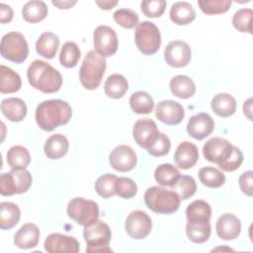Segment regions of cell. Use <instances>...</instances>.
Wrapping results in <instances>:
<instances>
[{
	"mask_svg": "<svg viewBox=\"0 0 253 253\" xmlns=\"http://www.w3.org/2000/svg\"><path fill=\"white\" fill-rule=\"evenodd\" d=\"M205 158L216 163L218 167L226 172L235 171L243 162L242 151L222 137H211L203 146Z\"/></svg>",
	"mask_w": 253,
	"mask_h": 253,
	"instance_id": "6da1fadb",
	"label": "cell"
},
{
	"mask_svg": "<svg viewBox=\"0 0 253 253\" xmlns=\"http://www.w3.org/2000/svg\"><path fill=\"white\" fill-rule=\"evenodd\" d=\"M71 116L72 109L70 105L58 99L43 101L36 110V122L45 131H51L59 126L66 125Z\"/></svg>",
	"mask_w": 253,
	"mask_h": 253,
	"instance_id": "7a4b0ae2",
	"label": "cell"
},
{
	"mask_svg": "<svg viewBox=\"0 0 253 253\" xmlns=\"http://www.w3.org/2000/svg\"><path fill=\"white\" fill-rule=\"evenodd\" d=\"M27 77L32 87L46 94L57 92L62 85L61 74L49 63L40 59L30 64Z\"/></svg>",
	"mask_w": 253,
	"mask_h": 253,
	"instance_id": "3957f363",
	"label": "cell"
},
{
	"mask_svg": "<svg viewBox=\"0 0 253 253\" xmlns=\"http://www.w3.org/2000/svg\"><path fill=\"white\" fill-rule=\"evenodd\" d=\"M106 70V59L95 49L90 50L81 64L79 79L82 86L87 90H94L101 84Z\"/></svg>",
	"mask_w": 253,
	"mask_h": 253,
	"instance_id": "277c9868",
	"label": "cell"
},
{
	"mask_svg": "<svg viewBox=\"0 0 253 253\" xmlns=\"http://www.w3.org/2000/svg\"><path fill=\"white\" fill-rule=\"evenodd\" d=\"M180 201L174 191L159 186L150 187L144 193L146 207L156 213L169 214L176 211L180 207Z\"/></svg>",
	"mask_w": 253,
	"mask_h": 253,
	"instance_id": "5b68a950",
	"label": "cell"
},
{
	"mask_svg": "<svg viewBox=\"0 0 253 253\" xmlns=\"http://www.w3.org/2000/svg\"><path fill=\"white\" fill-rule=\"evenodd\" d=\"M83 236L87 243V252H111L109 243L112 237L109 225L103 221L95 220L84 225Z\"/></svg>",
	"mask_w": 253,
	"mask_h": 253,
	"instance_id": "8992f818",
	"label": "cell"
},
{
	"mask_svg": "<svg viewBox=\"0 0 253 253\" xmlns=\"http://www.w3.org/2000/svg\"><path fill=\"white\" fill-rule=\"evenodd\" d=\"M1 55L15 63H22L29 54V45L25 37L19 32H10L2 37Z\"/></svg>",
	"mask_w": 253,
	"mask_h": 253,
	"instance_id": "52a82bcc",
	"label": "cell"
},
{
	"mask_svg": "<svg viewBox=\"0 0 253 253\" xmlns=\"http://www.w3.org/2000/svg\"><path fill=\"white\" fill-rule=\"evenodd\" d=\"M137 48L146 55L155 53L161 44V35L157 26L149 21L141 22L134 32Z\"/></svg>",
	"mask_w": 253,
	"mask_h": 253,
	"instance_id": "ba28073f",
	"label": "cell"
},
{
	"mask_svg": "<svg viewBox=\"0 0 253 253\" xmlns=\"http://www.w3.org/2000/svg\"><path fill=\"white\" fill-rule=\"evenodd\" d=\"M33 182L31 173L26 169H12L0 176V193L2 196H12L26 193Z\"/></svg>",
	"mask_w": 253,
	"mask_h": 253,
	"instance_id": "9c48e42d",
	"label": "cell"
},
{
	"mask_svg": "<svg viewBox=\"0 0 253 253\" xmlns=\"http://www.w3.org/2000/svg\"><path fill=\"white\" fill-rule=\"evenodd\" d=\"M68 216L80 225L89 224L99 217V207L92 200L74 198L67 205Z\"/></svg>",
	"mask_w": 253,
	"mask_h": 253,
	"instance_id": "30bf717a",
	"label": "cell"
},
{
	"mask_svg": "<svg viewBox=\"0 0 253 253\" xmlns=\"http://www.w3.org/2000/svg\"><path fill=\"white\" fill-rule=\"evenodd\" d=\"M94 47L104 57L112 56L116 53L119 45L118 37L114 29L109 26H99L93 33Z\"/></svg>",
	"mask_w": 253,
	"mask_h": 253,
	"instance_id": "8fae6325",
	"label": "cell"
},
{
	"mask_svg": "<svg viewBox=\"0 0 253 253\" xmlns=\"http://www.w3.org/2000/svg\"><path fill=\"white\" fill-rule=\"evenodd\" d=\"M125 228L131 238L143 239L150 233L152 221L146 212L142 211H133L127 215Z\"/></svg>",
	"mask_w": 253,
	"mask_h": 253,
	"instance_id": "7c38bea8",
	"label": "cell"
},
{
	"mask_svg": "<svg viewBox=\"0 0 253 253\" xmlns=\"http://www.w3.org/2000/svg\"><path fill=\"white\" fill-rule=\"evenodd\" d=\"M191 47L183 41L170 42L164 50V58L172 67H184L191 60Z\"/></svg>",
	"mask_w": 253,
	"mask_h": 253,
	"instance_id": "4fadbf2b",
	"label": "cell"
},
{
	"mask_svg": "<svg viewBox=\"0 0 253 253\" xmlns=\"http://www.w3.org/2000/svg\"><path fill=\"white\" fill-rule=\"evenodd\" d=\"M111 166L119 172H127L132 170L137 162L135 152L127 145L116 146L109 156Z\"/></svg>",
	"mask_w": 253,
	"mask_h": 253,
	"instance_id": "5bb4252c",
	"label": "cell"
},
{
	"mask_svg": "<svg viewBox=\"0 0 253 253\" xmlns=\"http://www.w3.org/2000/svg\"><path fill=\"white\" fill-rule=\"evenodd\" d=\"M155 116L160 122L169 126H174L183 121L185 111L180 103L172 100H164L157 104Z\"/></svg>",
	"mask_w": 253,
	"mask_h": 253,
	"instance_id": "9a60e30c",
	"label": "cell"
},
{
	"mask_svg": "<svg viewBox=\"0 0 253 253\" xmlns=\"http://www.w3.org/2000/svg\"><path fill=\"white\" fill-rule=\"evenodd\" d=\"M214 128L212 118L207 113H199L190 118L187 124V131L195 139L202 140L209 136Z\"/></svg>",
	"mask_w": 253,
	"mask_h": 253,
	"instance_id": "2e32d148",
	"label": "cell"
},
{
	"mask_svg": "<svg viewBox=\"0 0 253 253\" xmlns=\"http://www.w3.org/2000/svg\"><path fill=\"white\" fill-rule=\"evenodd\" d=\"M44 249L49 253H77L79 251V242L72 236L51 233L44 240Z\"/></svg>",
	"mask_w": 253,
	"mask_h": 253,
	"instance_id": "e0dca14e",
	"label": "cell"
},
{
	"mask_svg": "<svg viewBox=\"0 0 253 253\" xmlns=\"http://www.w3.org/2000/svg\"><path fill=\"white\" fill-rule=\"evenodd\" d=\"M158 133L159 130L157 129L155 122L150 119L136 121L132 129V135L135 142L143 148H147L156 138Z\"/></svg>",
	"mask_w": 253,
	"mask_h": 253,
	"instance_id": "ac0fdd59",
	"label": "cell"
},
{
	"mask_svg": "<svg viewBox=\"0 0 253 253\" xmlns=\"http://www.w3.org/2000/svg\"><path fill=\"white\" fill-rule=\"evenodd\" d=\"M217 235L223 240H233L238 237L241 231L240 219L232 213L220 215L215 225Z\"/></svg>",
	"mask_w": 253,
	"mask_h": 253,
	"instance_id": "d6986e66",
	"label": "cell"
},
{
	"mask_svg": "<svg viewBox=\"0 0 253 253\" xmlns=\"http://www.w3.org/2000/svg\"><path fill=\"white\" fill-rule=\"evenodd\" d=\"M199 159L198 147L190 142L183 141L176 148L174 154V160L177 166L181 169H190L197 163Z\"/></svg>",
	"mask_w": 253,
	"mask_h": 253,
	"instance_id": "ffe728a7",
	"label": "cell"
},
{
	"mask_svg": "<svg viewBox=\"0 0 253 253\" xmlns=\"http://www.w3.org/2000/svg\"><path fill=\"white\" fill-rule=\"evenodd\" d=\"M40 239V229L32 222L26 223L15 233L14 243L21 249H30L38 245Z\"/></svg>",
	"mask_w": 253,
	"mask_h": 253,
	"instance_id": "44dd1931",
	"label": "cell"
},
{
	"mask_svg": "<svg viewBox=\"0 0 253 253\" xmlns=\"http://www.w3.org/2000/svg\"><path fill=\"white\" fill-rule=\"evenodd\" d=\"M3 115L11 122H21L27 115V105L20 98H7L1 102Z\"/></svg>",
	"mask_w": 253,
	"mask_h": 253,
	"instance_id": "7402d4cb",
	"label": "cell"
},
{
	"mask_svg": "<svg viewBox=\"0 0 253 253\" xmlns=\"http://www.w3.org/2000/svg\"><path fill=\"white\" fill-rule=\"evenodd\" d=\"M69 143L63 134L56 133L50 135L44 143V153L47 158L55 160L63 157L68 151Z\"/></svg>",
	"mask_w": 253,
	"mask_h": 253,
	"instance_id": "603a6c76",
	"label": "cell"
},
{
	"mask_svg": "<svg viewBox=\"0 0 253 253\" xmlns=\"http://www.w3.org/2000/svg\"><path fill=\"white\" fill-rule=\"evenodd\" d=\"M170 19L171 21L180 26H185L190 24L196 18V12L193 6L186 1L176 2L171 6L170 9Z\"/></svg>",
	"mask_w": 253,
	"mask_h": 253,
	"instance_id": "cb8c5ba5",
	"label": "cell"
},
{
	"mask_svg": "<svg viewBox=\"0 0 253 253\" xmlns=\"http://www.w3.org/2000/svg\"><path fill=\"white\" fill-rule=\"evenodd\" d=\"M59 46V39L58 37L50 32L42 33L36 42V50L37 52L47 59H51L54 57L57 48Z\"/></svg>",
	"mask_w": 253,
	"mask_h": 253,
	"instance_id": "d4e9b609",
	"label": "cell"
},
{
	"mask_svg": "<svg viewBox=\"0 0 253 253\" xmlns=\"http://www.w3.org/2000/svg\"><path fill=\"white\" fill-rule=\"evenodd\" d=\"M211 107L214 114L219 117L227 118L232 116L236 111L235 99L227 93H220L215 95L211 103Z\"/></svg>",
	"mask_w": 253,
	"mask_h": 253,
	"instance_id": "484cf974",
	"label": "cell"
},
{
	"mask_svg": "<svg viewBox=\"0 0 253 253\" xmlns=\"http://www.w3.org/2000/svg\"><path fill=\"white\" fill-rule=\"evenodd\" d=\"M172 94L181 99H188L196 92L194 81L187 75H176L170 80Z\"/></svg>",
	"mask_w": 253,
	"mask_h": 253,
	"instance_id": "4316f807",
	"label": "cell"
},
{
	"mask_svg": "<svg viewBox=\"0 0 253 253\" xmlns=\"http://www.w3.org/2000/svg\"><path fill=\"white\" fill-rule=\"evenodd\" d=\"M21 211L19 207L11 202L0 204V227L3 230L11 229L20 220Z\"/></svg>",
	"mask_w": 253,
	"mask_h": 253,
	"instance_id": "83f0119b",
	"label": "cell"
},
{
	"mask_svg": "<svg viewBox=\"0 0 253 253\" xmlns=\"http://www.w3.org/2000/svg\"><path fill=\"white\" fill-rule=\"evenodd\" d=\"M22 80L20 75L10 67H0V92L3 94L14 93L20 90Z\"/></svg>",
	"mask_w": 253,
	"mask_h": 253,
	"instance_id": "f1b7e54d",
	"label": "cell"
},
{
	"mask_svg": "<svg viewBox=\"0 0 253 253\" xmlns=\"http://www.w3.org/2000/svg\"><path fill=\"white\" fill-rule=\"evenodd\" d=\"M128 89L127 80L121 74L110 75L104 84V90L108 97L113 99H121Z\"/></svg>",
	"mask_w": 253,
	"mask_h": 253,
	"instance_id": "f546056e",
	"label": "cell"
},
{
	"mask_svg": "<svg viewBox=\"0 0 253 253\" xmlns=\"http://www.w3.org/2000/svg\"><path fill=\"white\" fill-rule=\"evenodd\" d=\"M188 238L195 243L206 242L211 235L210 221H190L186 224Z\"/></svg>",
	"mask_w": 253,
	"mask_h": 253,
	"instance_id": "4dcf8cb0",
	"label": "cell"
},
{
	"mask_svg": "<svg viewBox=\"0 0 253 253\" xmlns=\"http://www.w3.org/2000/svg\"><path fill=\"white\" fill-rule=\"evenodd\" d=\"M47 15V7L43 1H29L22 9V16L29 23H39Z\"/></svg>",
	"mask_w": 253,
	"mask_h": 253,
	"instance_id": "1f68e13d",
	"label": "cell"
},
{
	"mask_svg": "<svg viewBox=\"0 0 253 253\" xmlns=\"http://www.w3.org/2000/svg\"><path fill=\"white\" fill-rule=\"evenodd\" d=\"M6 158L12 169H26L31 162L29 150L22 145L12 146L8 150Z\"/></svg>",
	"mask_w": 253,
	"mask_h": 253,
	"instance_id": "d6a6232c",
	"label": "cell"
},
{
	"mask_svg": "<svg viewBox=\"0 0 253 253\" xmlns=\"http://www.w3.org/2000/svg\"><path fill=\"white\" fill-rule=\"evenodd\" d=\"M211 209L204 200H196L186 209V216L190 221H210Z\"/></svg>",
	"mask_w": 253,
	"mask_h": 253,
	"instance_id": "836d02e7",
	"label": "cell"
},
{
	"mask_svg": "<svg viewBox=\"0 0 253 253\" xmlns=\"http://www.w3.org/2000/svg\"><path fill=\"white\" fill-rule=\"evenodd\" d=\"M129 106L135 114H150L154 107V101L151 96L144 91H137L131 94L129 98Z\"/></svg>",
	"mask_w": 253,
	"mask_h": 253,
	"instance_id": "e575fe53",
	"label": "cell"
},
{
	"mask_svg": "<svg viewBox=\"0 0 253 253\" xmlns=\"http://www.w3.org/2000/svg\"><path fill=\"white\" fill-rule=\"evenodd\" d=\"M180 177L179 170L170 163H164L157 166L154 172V178L161 186L172 187Z\"/></svg>",
	"mask_w": 253,
	"mask_h": 253,
	"instance_id": "d590c367",
	"label": "cell"
},
{
	"mask_svg": "<svg viewBox=\"0 0 253 253\" xmlns=\"http://www.w3.org/2000/svg\"><path fill=\"white\" fill-rule=\"evenodd\" d=\"M199 178L203 185L209 188H219L225 182L224 174L214 167H203L199 171Z\"/></svg>",
	"mask_w": 253,
	"mask_h": 253,
	"instance_id": "8d00e7d4",
	"label": "cell"
},
{
	"mask_svg": "<svg viewBox=\"0 0 253 253\" xmlns=\"http://www.w3.org/2000/svg\"><path fill=\"white\" fill-rule=\"evenodd\" d=\"M81 52L78 45L73 42H66L60 50L59 61L62 66L72 68L77 65Z\"/></svg>",
	"mask_w": 253,
	"mask_h": 253,
	"instance_id": "74e56055",
	"label": "cell"
},
{
	"mask_svg": "<svg viewBox=\"0 0 253 253\" xmlns=\"http://www.w3.org/2000/svg\"><path fill=\"white\" fill-rule=\"evenodd\" d=\"M180 198V200H187L191 198L197 190V185L193 177L187 175H180L176 183L171 187Z\"/></svg>",
	"mask_w": 253,
	"mask_h": 253,
	"instance_id": "f35d334b",
	"label": "cell"
},
{
	"mask_svg": "<svg viewBox=\"0 0 253 253\" xmlns=\"http://www.w3.org/2000/svg\"><path fill=\"white\" fill-rule=\"evenodd\" d=\"M118 177L113 174H104L95 182V190L101 197L108 199L116 195V182Z\"/></svg>",
	"mask_w": 253,
	"mask_h": 253,
	"instance_id": "ab89813d",
	"label": "cell"
},
{
	"mask_svg": "<svg viewBox=\"0 0 253 253\" xmlns=\"http://www.w3.org/2000/svg\"><path fill=\"white\" fill-rule=\"evenodd\" d=\"M252 17L253 12L251 9H240L233 15L232 25L241 33L252 34Z\"/></svg>",
	"mask_w": 253,
	"mask_h": 253,
	"instance_id": "60d3db41",
	"label": "cell"
},
{
	"mask_svg": "<svg viewBox=\"0 0 253 253\" xmlns=\"http://www.w3.org/2000/svg\"><path fill=\"white\" fill-rule=\"evenodd\" d=\"M231 4L230 0H202L198 2L200 9L207 15L225 13Z\"/></svg>",
	"mask_w": 253,
	"mask_h": 253,
	"instance_id": "b9f144b4",
	"label": "cell"
},
{
	"mask_svg": "<svg viewBox=\"0 0 253 253\" xmlns=\"http://www.w3.org/2000/svg\"><path fill=\"white\" fill-rule=\"evenodd\" d=\"M116 195L123 199H130L136 195L137 186L135 182L127 177H118L116 186Z\"/></svg>",
	"mask_w": 253,
	"mask_h": 253,
	"instance_id": "7bdbcfd3",
	"label": "cell"
},
{
	"mask_svg": "<svg viewBox=\"0 0 253 253\" xmlns=\"http://www.w3.org/2000/svg\"><path fill=\"white\" fill-rule=\"evenodd\" d=\"M171 147V142L169 137L160 132L157 134L156 138L153 140V142L146 148L147 152L155 157H160L166 155Z\"/></svg>",
	"mask_w": 253,
	"mask_h": 253,
	"instance_id": "ee69618b",
	"label": "cell"
},
{
	"mask_svg": "<svg viewBox=\"0 0 253 253\" xmlns=\"http://www.w3.org/2000/svg\"><path fill=\"white\" fill-rule=\"evenodd\" d=\"M114 20L126 29H133L138 25L137 14L130 9H119L114 13Z\"/></svg>",
	"mask_w": 253,
	"mask_h": 253,
	"instance_id": "f6af8a7d",
	"label": "cell"
},
{
	"mask_svg": "<svg viewBox=\"0 0 253 253\" xmlns=\"http://www.w3.org/2000/svg\"><path fill=\"white\" fill-rule=\"evenodd\" d=\"M142 13L149 18L160 17L166 8V1L164 0H144L140 4Z\"/></svg>",
	"mask_w": 253,
	"mask_h": 253,
	"instance_id": "bcb514c9",
	"label": "cell"
},
{
	"mask_svg": "<svg viewBox=\"0 0 253 253\" xmlns=\"http://www.w3.org/2000/svg\"><path fill=\"white\" fill-rule=\"evenodd\" d=\"M239 187L241 191L247 195L248 197H252L253 195V172L246 171L242 173L238 180Z\"/></svg>",
	"mask_w": 253,
	"mask_h": 253,
	"instance_id": "7dc6e473",
	"label": "cell"
},
{
	"mask_svg": "<svg viewBox=\"0 0 253 253\" xmlns=\"http://www.w3.org/2000/svg\"><path fill=\"white\" fill-rule=\"evenodd\" d=\"M13 19V10L9 5L0 4V22L2 24L8 23Z\"/></svg>",
	"mask_w": 253,
	"mask_h": 253,
	"instance_id": "c3c4849f",
	"label": "cell"
},
{
	"mask_svg": "<svg viewBox=\"0 0 253 253\" xmlns=\"http://www.w3.org/2000/svg\"><path fill=\"white\" fill-rule=\"evenodd\" d=\"M51 3L54 5V6H56V7H58L59 9H69V8H71L73 5H75L76 3H77V1L76 0H66V1H62V0H52L51 1Z\"/></svg>",
	"mask_w": 253,
	"mask_h": 253,
	"instance_id": "681fc988",
	"label": "cell"
},
{
	"mask_svg": "<svg viewBox=\"0 0 253 253\" xmlns=\"http://www.w3.org/2000/svg\"><path fill=\"white\" fill-rule=\"evenodd\" d=\"M96 4L101 8V9H104V10H110L112 8H114L117 4H118V1L116 0H103V1H96Z\"/></svg>",
	"mask_w": 253,
	"mask_h": 253,
	"instance_id": "f907efd6",
	"label": "cell"
},
{
	"mask_svg": "<svg viewBox=\"0 0 253 253\" xmlns=\"http://www.w3.org/2000/svg\"><path fill=\"white\" fill-rule=\"evenodd\" d=\"M243 112H244V115L249 120H252V116H251V112H252V99L251 98H249L246 102H244Z\"/></svg>",
	"mask_w": 253,
	"mask_h": 253,
	"instance_id": "816d5d0a",
	"label": "cell"
}]
</instances>
